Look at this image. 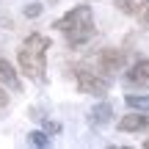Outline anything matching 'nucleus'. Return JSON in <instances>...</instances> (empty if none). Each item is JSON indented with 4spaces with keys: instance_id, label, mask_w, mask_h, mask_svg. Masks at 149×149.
Masks as SVG:
<instances>
[{
    "instance_id": "1",
    "label": "nucleus",
    "mask_w": 149,
    "mask_h": 149,
    "mask_svg": "<svg viewBox=\"0 0 149 149\" xmlns=\"http://www.w3.org/2000/svg\"><path fill=\"white\" fill-rule=\"evenodd\" d=\"M50 47V39L42 36V33H31V36L22 42L19 53H17V58H19V69L28 74L31 80H36V83H44L47 80V58H44V53H47Z\"/></svg>"
},
{
    "instance_id": "2",
    "label": "nucleus",
    "mask_w": 149,
    "mask_h": 149,
    "mask_svg": "<svg viewBox=\"0 0 149 149\" xmlns=\"http://www.w3.org/2000/svg\"><path fill=\"white\" fill-rule=\"evenodd\" d=\"M74 80H77V88L83 91V94H108V88H111V80L105 77V72L100 69H91V66H77L74 69Z\"/></svg>"
},
{
    "instance_id": "3",
    "label": "nucleus",
    "mask_w": 149,
    "mask_h": 149,
    "mask_svg": "<svg viewBox=\"0 0 149 149\" xmlns=\"http://www.w3.org/2000/svg\"><path fill=\"white\" fill-rule=\"evenodd\" d=\"M91 19V6H74L72 11H66L64 17H58V19L53 22V28L55 31H69V28H74V25H83V22H88Z\"/></svg>"
},
{
    "instance_id": "4",
    "label": "nucleus",
    "mask_w": 149,
    "mask_h": 149,
    "mask_svg": "<svg viewBox=\"0 0 149 149\" xmlns=\"http://www.w3.org/2000/svg\"><path fill=\"white\" fill-rule=\"evenodd\" d=\"M97 64H100L102 72H116V69H124L127 66V53L124 50H116V47H105L100 55H97Z\"/></svg>"
},
{
    "instance_id": "5",
    "label": "nucleus",
    "mask_w": 149,
    "mask_h": 149,
    "mask_svg": "<svg viewBox=\"0 0 149 149\" xmlns=\"http://www.w3.org/2000/svg\"><path fill=\"white\" fill-rule=\"evenodd\" d=\"M124 80L127 86H135V88H149V58H138Z\"/></svg>"
},
{
    "instance_id": "6",
    "label": "nucleus",
    "mask_w": 149,
    "mask_h": 149,
    "mask_svg": "<svg viewBox=\"0 0 149 149\" xmlns=\"http://www.w3.org/2000/svg\"><path fill=\"white\" fill-rule=\"evenodd\" d=\"M119 130H122V133H141V130H149V116L144 111L127 113L124 119H119Z\"/></svg>"
},
{
    "instance_id": "7",
    "label": "nucleus",
    "mask_w": 149,
    "mask_h": 149,
    "mask_svg": "<svg viewBox=\"0 0 149 149\" xmlns=\"http://www.w3.org/2000/svg\"><path fill=\"white\" fill-rule=\"evenodd\" d=\"M64 36H66V42H69L72 47H80V44H86L94 36V25H91V19H88V22H83V25H74L69 31H64Z\"/></svg>"
},
{
    "instance_id": "8",
    "label": "nucleus",
    "mask_w": 149,
    "mask_h": 149,
    "mask_svg": "<svg viewBox=\"0 0 149 149\" xmlns=\"http://www.w3.org/2000/svg\"><path fill=\"white\" fill-rule=\"evenodd\" d=\"M0 83L8 86V88H19V74L6 58H0Z\"/></svg>"
},
{
    "instance_id": "9",
    "label": "nucleus",
    "mask_w": 149,
    "mask_h": 149,
    "mask_svg": "<svg viewBox=\"0 0 149 149\" xmlns=\"http://www.w3.org/2000/svg\"><path fill=\"white\" fill-rule=\"evenodd\" d=\"M111 105L108 102H100V105H94L91 108V124H108L111 122Z\"/></svg>"
},
{
    "instance_id": "10",
    "label": "nucleus",
    "mask_w": 149,
    "mask_h": 149,
    "mask_svg": "<svg viewBox=\"0 0 149 149\" xmlns=\"http://www.w3.org/2000/svg\"><path fill=\"white\" fill-rule=\"evenodd\" d=\"M124 102H127V108H133V111L149 113V94H146V97H141V94H127V97H124Z\"/></svg>"
},
{
    "instance_id": "11",
    "label": "nucleus",
    "mask_w": 149,
    "mask_h": 149,
    "mask_svg": "<svg viewBox=\"0 0 149 149\" xmlns=\"http://www.w3.org/2000/svg\"><path fill=\"white\" fill-rule=\"evenodd\" d=\"M28 144H31V146H47L50 138H47V133H44V130H33V133L28 135Z\"/></svg>"
},
{
    "instance_id": "12",
    "label": "nucleus",
    "mask_w": 149,
    "mask_h": 149,
    "mask_svg": "<svg viewBox=\"0 0 149 149\" xmlns=\"http://www.w3.org/2000/svg\"><path fill=\"white\" fill-rule=\"evenodd\" d=\"M113 6H116L122 14H130L133 17L135 11H138V6H135V0H113Z\"/></svg>"
},
{
    "instance_id": "13",
    "label": "nucleus",
    "mask_w": 149,
    "mask_h": 149,
    "mask_svg": "<svg viewBox=\"0 0 149 149\" xmlns=\"http://www.w3.org/2000/svg\"><path fill=\"white\" fill-rule=\"evenodd\" d=\"M135 14H138L141 25H144V28H149V0H144V3L138 6V11H135Z\"/></svg>"
},
{
    "instance_id": "14",
    "label": "nucleus",
    "mask_w": 149,
    "mask_h": 149,
    "mask_svg": "<svg viewBox=\"0 0 149 149\" xmlns=\"http://www.w3.org/2000/svg\"><path fill=\"white\" fill-rule=\"evenodd\" d=\"M42 14V3H31V6H25V17H39Z\"/></svg>"
},
{
    "instance_id": "15",
    "label": "nucleus",
    "mask_w": 149,
    "mask_h": 149,
    "mask_svg": "<svg viewBox=\"0 0 149 149\" xmlns=\"http://www.w3.org/2000/svg\"><path fill=\"white\" fill-rule=\"evenodd\" d=\"M8 108V91H3V86H0V113Z\"/></svg>"
},
{
    "instance_id": "16",
    "label": "nucleus",
    "mask_w": 149,
    "mask_h": 149,
    "mask_svg": "<svg viewBox=\"0 0 149 149\" xmlns=\"http://www.w3.org/2000/svg\"><path fill=\"white\" fill-rule=\"evenodd\" d=\"M144 146H146V149H149V138H146V141H144Z\"/></svg>"
}]
</instances>
